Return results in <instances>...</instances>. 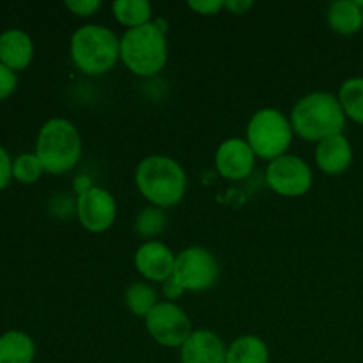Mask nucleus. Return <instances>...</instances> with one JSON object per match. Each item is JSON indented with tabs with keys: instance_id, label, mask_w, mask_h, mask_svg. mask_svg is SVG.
I'll use <instances>...</instances> for the list:
<instances>
[{
	"instance_id": "2",
	"label": "nucleus",
	"mask_w": 363,
	"mask_h": 363,
	"mask_svg": "<svg viewBox=\"0 0 363 363\" xmlns=\"http://www.w3.org/2000/svg\"><path fill=\"white\" fill-rule=\"evenodd\" d=\"M138 191L156 208H172L186 194V174L176 160L169 156H147L135 170Z\"/></svg>"
},
{
	"instance_id": "4",
	"label": "nucleus",
	"mask_w": 363,
	"mask_h": 363,
	"mask_svg": "<svg viewBox=\"0 0 363 363\" xmlns=\"http://www.w3.org/2000/svg\"><path fill=\"white\" fill-rule=\"evenodd\" d=\"M35 156L48 174H64L74 169L82 156V138L67 119H50L39 130Z\"/></svg>"
},
{
	"instance_id": "12",
	"label": "nucleus",
	"mask_w": 363,
	"mask_h": 363,
	"mask_svg": "<svg viewBox=\"0 0 363 363\" xmlns=\"http://www.w3.org/2000/svg\"><path fill=\"white\" fill-rule=\"evenodd\" d=\"M135 266L144 279L163 284L172 277L176 255L160 241H145L135 252Z\"/></svg>"
},
{
	"instance_id": "23",
	"label": "nucleus",
	"mask_w": 363,
	"mask_h": 363,
	"mask_svg": "<svg viewBox=\"0 0 363 363\" xmlns=\"http://www.w3.org/2000/svg\"><path fill=\"white\" fill-rule=\"evenodd\" d=\"M165 223H167V216L165 213L162 211V208H152L144 209L140 215L137 216V233L144 238H152V236H158L160 233H163L165 229Z\"/></svg>"
},
{
	"instance_id": "25",
	"label": "nucleus",
	"mask_w": 363,
	"mask_h": 363,
	"mask_svg": "<svg viewBox=\"0 0 363 363\" xmlns=\"http://www.w3.org/2000/svg\"><path fill=\"white\" fill-rule=\"evenodd\" d=\"M188 7L194 9L195 13L204 14V16H213V14H218L220 9L225 7L223 0H190Z\"/></svg>"
},
{
	"instance_id": "28",
	"label": "nucleus",
	"mask_w": 363,
	"mask_h": 363,
	"mask_svg": "<svg viewBox=\"0 0 363 363\" xmlns=\"http://www.w3.org/2000/svg\"><path fill=\"white\" fill-rule=\"evenodd\" d=\"M163 293H165V296L172 301L177 300V298L184 293V289L174 280V277H170V279H167L165 282H163Z\"/></svg>"
},
{
	"instance_id": "16",
	"label": "nucleus",
	"mask_w": 363,
	"mask_h": 363,
	"mask_svg": "<svg viewBox=\"0 0 363 363\" xmlns=\"http://www.w3.org/2000/svg\"><path fill=\"white\" fill-rule=\"evenodd\" d=\"M328 23L337 34H357L363 27V9L357 0H337L328 7Z\"/></svg>"
},
{
	"instance_id": "27",
	"label": "nucleus",
	"mask_w": 363,
	"mask_h": 363,
	"mask_svg": "<svg viewBox=\"0 0 363 363\" xmlns=\"http://www.w3.org/2000/svg\"><path fill=\"white\" fill-rule=\"evenodd\" d=\"M11 177H13V162H11L6 149L0 145V190L9 186Z\"/></svg>"
},
{
	"instance_id": "3",
	"label": "nucleus",
	"mask_w": 363,
	"mask_h": 363,
	"mask_svg": "<svg viewBox=\"0 0 363 363\" xmlns=\"http://www.w3.org/2000/svg\"><path fill=\"white\" fill-rule=\"evenodd\" d=\"M167 23L155 20L137 28H128L121 39V60L131 73L152 77L167 64Z\"/></svg>"
},
{
	"instance_id": "22",
	"label": "nucleus",
	"mask_w": 363,
	"mask_h": 363,
	"mask_svg": "<svg viewBox=\"0 0 363 363\" xmlns=\"http://www.w3.org/2000/svg\"><path fill=\"white\" fill-rule=\"evenodd\" d=\"M45 172L35 152H25L13 162V177L23 184H32Z\"/></svg>"
},
{
	"instance_id": "21",
	"label": "nucleus",
	"mask_w": 363,
	"mask_h": 363,
	"mask_svg": "<svg viewBox=\"0 0 363 363\" xmlns=\"http://www.w3.org/2000/svg\"><path fill=\"white\" fill-rule=\"evenodd\" d=\"M339 101L347 117L363 124V78H350L344 82L339 91Z\"/></svg>"
},
{
	"instance_id": "19",
	"label": "nucleus",
	"mask_w": 363,
	"mask_h": 363,
	"mask_svg": "<svg viewBox=\"0 0 363 363\" xmlns=\"http://www.w3.org/2000/svg\"><path fill=\"white\" fill-rule=\"evenodd\" d=\"M113 16L124 27L137 28L151 23L152 7L147 0H116L112 4Z\"/></svg>"
},
{
	"instance_id": "17",
	"label": "nucleus",
	"mask_w": 363,
	"mask_h": 363,
	"mask_svg": "<svg viewBox=\"0 0 363 363\" xmlns=\"http://www.w3.org/2000/svg\"><path fill=\"white\" fill-rule=\"evenodd\" d=\"M35 357V344L23 332H7L0 335V363H32Z\"/></svg>"
},
{
	"instance_id": "24",
	"label": "nucleus",
	"mask_w": 363,
	"mask_h": 363,
	"mask_svg": "<svg viewBox=\"0 0 363 363\" xmlns=\"http://www.w3.org/2000/svg\"><path fill=\"white\" fill-rule=\"evenodd\" d=\"M18 85V77L13 69L0 62V101L9 98Z\"/></svg>"
},
{
	"instance_id": "18",
	"label": "nucleus",
	"mask_w": 363,
	"mask_h": 363,
	"mask_svg": "<svg viewBox=\"0 0 363 363\" xmlns=\"http://www.w3.org/2000/svg\"><path fill=\"white\" fill-rule=\"evenodd\" d=\"M225 363H269V350L259 337L243 335L229 346Z\"/></svg>"
},
{
	"instance_id": "14",
	"label": "nucleus",
	"mask_w": 363,
	"mask_h": 363,
	"mask_svg": "<svg viewBox=\"0 0 363 363\" xmlns=\"http://www.w3.org/2000/svg\"><path fill=\"white\" fill-rule=\"evenodd\" d=\"M353 162V147L342 133L325 138L315 149V163L319 170L328 176H339L346 172Z\"/></svg>"
},
{
	"instance_id": "10",
	"label": "nucleus",
	"mask_w": 363,
	"mask_h": 363,
	"mask_svg": "<svg viewBox=\"0 0 363 363\" xmlns=\"http://www.w3.org/2000/svg\"><path fill=\"white\" fill-rule=\"evenodd\" d=\"M77 215L84 229H87L89 233H105L116 222V199L105 188H89L78 197Z\"/></svg>"
},
{
	"instance_id": "5",
	"label": "nucleus",
	"mask_w": 363,
	"mask_h": 363,
	"mask_svg": "<svg viewBox=\"0 0 363 363\" xmlns=\"http://www.w3.org/2000/svg\"><path fill=\"white\" fill-rule=\"evenodd\" d=\"M69 53L85 74H105L121 59V41L103 25H84L73 34Z\"/></svg>"
},
{
	"instance_id": "26",
	"label": "nucleus",
	"mask_w": 363,
	"mask_h": 363,
	"mask_svg": "<svg viewBox=\"0 0 363 363\" xmlns=\"http://www.w3.org/2000/svg\"><path fill=\"white\" fill-rule=\"evenodd\" d=\"M66 7L77 16H91L101 7L99 0H67Z\"/></svg>"
},
{
	"instance_id": "7",
	"label": "nucleus",
	"mask_w": 363,
	"mask_h": 363,
	"mask_svg": "<svg viewBox=\"0 0 363 363\" xmlns=\"http://www.w3.org/2000/svg\"><path fill=\"white\" fill-rule=\"evenodd\" d=\"M218 275V261L206 248L190 247L176 255L172 277L184 291L201 293V291L209 289L216 284Z\"/></svg>"
},
{
	"instance_id": "8",
	"label": "nucleus",
	"mask_w": 363,
	"mask_h": 363,
	"mask_svg": "<svg viewBox=\"0 0 363 363\" xmlns=\"http://www.w3.org/2000/svg\"><path fill=\"white\" fill-rule=\"evenodd\" d=\"M149 335L165 347H181L191 335V323L181 307L172 301L158 303L145 315Z\"/></svg>"
},
{
	"instance_id": "6",
	"label": "nucleus",
	"mask_w": 363,
	"mask_h": 363,
	"mask_svg": "<svg viewBox=\"0 0 363 363\" xmlns=\"http://www.w3.org/2000/svg\"><path fill=\"white\" fill-rule=\"evenodd\" d=\"M293 140L291 121L277 108H262L254 113L247 128V142L262 160L280 158L286 155Z\"/></svg>"
},
{
	"instance_id": "29",
	"label": "nucleus",
	"mask_w": 363,
	"mask_h": 363,
	"mask_svg": "<svg viewBox=\"0 0 363 363\" xmlns=\"http://www.w3.org/2000/svg\"><path fill=\"white\" fill-rule=\"evenodd\" d=\"M252 6H254V2H250V0H227L225 2V9H229L233 14H243Z\"/></svg>"
},
{
	"instance_id": "13",
	"label": "nucleus",
	"mask_w": 363,
	"mask_h": 363,
	"mask_svg": "<svg viewBox=\"0 0 363 363\" xmlns=\"http://www.w3.org/2000/svg\"><path fill=\"white\" fill-rule=\"evenodd\" d=\"M179 358L181 363H225L227 350L216 333L197 330L181 346Z\"/></svg>"
},
{
	"instance_id": "1",
	"label": "nucleus",
	"mask_w": 363,
	"mask_h": 363,
	"mask_svg": "<svg viewBox=\"0 0 363 363\" xmlns=\"http://www.w3.org/2000/svg\"><path fill=\"white\" fill-rule=\"evenodd\" d=\"M291 126L303 140L321 142L340 135L346 124V113L339 98L330 92H311L298 99L291 112Z\"/></svg>"
},
{
	"instance_id": "20",
	"label": "nucleus",
	"mask_w": 363,
	"mask_h": 363,
	"mask_svg": "<svg viewBox=\"0 0 363 363\" xmlns=\"http://www.w3.org/2000/svg\"><path fill=\"white\" fill-rule=\"evenodd\" d=\"M124 303L138 318H144L158 305V294L147 282H133L124 293Z\"/></svg>"
},
{
	"instance_id": "11",
	"label": "nucleus",
	"mask_w": 363,
	"mask_h": 363,
	"mask_svg": "<svg viewBox=\"0 0 363 363\" xmlns=\"http://www.w3.org/2000/svg\"><path fill=\"white\" fill-rule=\"evenodd\" d=\"M216 170L225 179L240 181L250 176L255 165V152L243 138H227L216 149Z\"/></svg>"
},
{
	"instance_id": "9",
	"label": "nucleus",
	"mask_w": 363,
	"mask_h": 363,
	"mask_svg": "<svg viewBox=\"0 0 363 363\" xmlns=\"http://www.w3.org/2000/svg\"><path fill=\"white\" fill-rule=\"evenodd\" d=\"M311 167L305 160L294 155H284L269 162L266 170V181L275 194L284 197H300L305 195L312 186Z\"/></svg>"
},
{
	"instance_id": "15",
	"label": "nucleus",
	"mask_w": 363,
	"mask_h": 363,
	"mask_svg": "<svg viewBox=\"0 0 363 363\" xmlns=\"http://www.w3.org/2000/svg\"><path fill=\"white\" fill-rule=\"evenodd\" d=\"M34 59V43L27 32L9 28L0 34V62L13 71L25 69Z\"/></svg>"
}]
</instances>
